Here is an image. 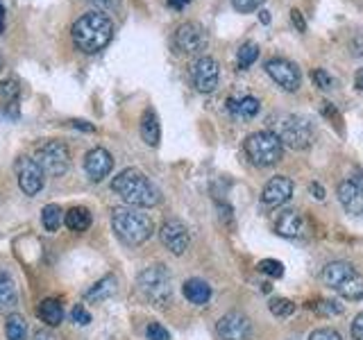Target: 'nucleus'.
Masks as SVG:
<instances>
[{
  "label": "nucleus",
  "instance_id": "2f4dec72",
  "mask_svg": "<svg viewBox=\"0 0 363 340\" xmlns=\"http://www.w3.org/2000/svg\"><path fill=\"white\" fill-rule=\"evenodd\" d=\"M263 3H266V0H232V5L236 7V12H241V14H252Z\"/></svg>",
  "mask_w": 363,
  "mask_h": 340
},
{
  "label": "nucleus",
  "instance_id": "6e6552de",
  "mask_svg": "<svg viewBox=\"0 0 363 340\" xmlns=\"http://www.w3.org/2000/svg\"><path fill=\"white\" fill-rule=\"evenodd\" d=\"M32 159L39 163V168L48 177H62V175L71 168V150L69 145L62 141L41 143Z\"/></svg>",
  "mask_w": 363,
  "mask_h": 340
},
{
  "label": "nucleus",
  "instance_id": "49530a36",
  "mask_svg": "<svg viewBox=\"0 0 363 340\" xmlns=\"http://www.w3.org/2000/svg\"><path fill=\"white\" fill-rule=\"evenodd\" d=\"M311 191L316 193V198H318V200H322V198H324V191L318 186V184H311Z\"/></svg>",
  "mask_w": 363,
  "mask_h": 340
},
{
  "label": "nucleus",
  "instance_id": "72a5a7b5",
  "mask_svg": "<svg viewBox=\"0 0 363 340\" xmlns=\"http://www.w3.org/2000/svg\"><path fill=\"white\" fill-rule=\"evenodd\" d=\"M93 7H98V12L102 14H114L121 9V0H87Z\"/></svg>",
  "mask_w": 363,
  "mask_h": 340
},
{
  "label": "nucleus",
  "instance_id": "dca6fc26",
  "mask_svg": "<svg viewBox=\"0 0 363 340\" xmlns=\"http://www.w3.org/2000/svg\"><path fill=\"white\" fill-rule=\"evenodd\" d=\"M291 198H293V182L289 177H284V175L273 177L261 191V202H263V207H268V209L282 207V204H286Z\"/></svg>",
  "mask_w": 363,
  "mask_h": 340
},
{
  "label": "nucleus",
  "instance_id": "39448f33",
  "mask_svg": "<svg viewBox=\"0 0 363 340\" xmlns=\"http://www.w3.org/2000/svg\"><path fill=\"white\" fill-rule=\"evenodd\" d=\"M322 281L345 299L363 297V277L345 261H334L322 270Z\"/></svg>",
  "mask_w": 363,
  "mask_h": 340
},
{
  "label": "nucleus",
  "instance_id": "c9c22d12",
  "mask_svg": "<svg viewBox=\"0 0 363 340\" xmlns=\"http://www.w3.org/2000/svg\"><path fill=\"white\" fill-rule=\"evenodd\" d=\"M146 336L148 340H170V334L159 322H150L146 329Z\"/></svg>",
  "mask_w": 363,
  "mask_h": 340
},
{
  "label": "nucleus",
  "instance_id": "1a4fd4ad",
  "mask_svg": "<svg viewBox=\"0 0 363 340\" xmlns=\"http://www.w3.org/2000/svg\"><path fill=\"white\" fill-rule=\"evenodd\" d=\"M209 43V36L205 32V27L200 23H193V21H186L177 27L175 32V46L179 53L184 55H200L207 48Z\"/></svg>",
  "mask_w": 363,
  "mask_h": 340
},
{
  "label": "nucleus",
  "instance_id": "9d476101",
  "mask_svg": "<svg viewBox=\"0 0 363 340\" xmlns=\"http://www.w3.org/2000/svg\"><path fill=\"white\" fill-rule=\"evenodd\" d=\"M16 177H18V186L25 193V196H36L43 189V170L39 168L32 157H18L14 163Z\"/></svg>",
  "mask_w": 363,
  "mask_h": 340
},
{
  "label": "nucleus",
  "instance_id": "b1692460",
  "mask_svg": "<svg viewBox=\"0 0 363 340\" xmlns=\"http://www.w3.org/2000/svg\"><path fill=\"white\" fill-rule=\"evenodd\" d=\"M229 111H232L234 116H238V118H243V121H250L254 118L256 114H259L261 109V104L256 98H252V95H245V98L241 100H229Z\"/></svg>",
  "mask_w": 363,
  "mask_h": 340
},
{
  "label": "nucleus",
  "instance_id": "7c9ffc66",
  "mask_svg": "<svg viewBox=\"0 0 363 340\" xmlns=\"http://www.w3.org/2000/svg\"><path fill=\"white\" fill-rule=\"evenodd\" d=\"M259 272H263V275H268V277L280 279L284 275V266L280 264V261H275V259H263L261 264H259Z\"/></svg>",
  "mask_w": 363,
  "mask_h": 340
},
{
  "label": "nucleus",
  "instance_id": "f704fd0d",
  "mask_svg": "<svg viewBox=\"0 0 363 340\" xmlns=\"http://www.w3.org/2000/svg\"><path fill=\"white\" fill-rule=\"evenodd\" d=\"M71 320H73L75 325L87 327L91 322V313H89L87 308H84V304H78V306H73V311H71Z\"/></svg>",
  "mask_w": 363,
  "mask_h": 340
},
{
  "label": "nucleus",
  "instance_id": "5701e85b",
  "mask_svg": "<svg viewBox=\"0 0 363 340\" xmlns=\"http://www.w3.org/2000/svg\"><path fill=\"white\" fill-rule=\"evenodd\" d=\"M36 315H39V320L46 322L48 327H57V325H62V320H64V308L57 299H43L39 308H36Z\"/></svg>",
  "mask_w": 363,
  "mask_h": 340
},
{
  "label": "nucleus",
  "instance_id": "79ce46f5",
  "mask_svg": "<svg viewBox=\"0 0 363 340\" xmlns=\"http://www.w3.org/2000/svg\"><path fill=\"white\" fill-rule=\"evenodd\" d=\"M189 3H191V0H168V5L175 7V9H184Z\"/></svg>",
  "mask_w": 363,
  "mask_h": 340
},
{
  "label": "nucleus",
  "instance_id": "ea45409f",
  "mask_svg": "<svg viewBox=\"0 0 363 340\" xmlns=\"http://www.w3.org/2000/svg\"><path fill=\"white\" fill-rule=\"evenodd\" d=\"M291 18H293L295 27H298L300 32H304V21H302V14H300V9H291Z\"/></svg>",
  "mask_w": 363,
  "mask_h": 340
},
{
  "label": "nucleus",
  "instance_id": "aec40b11",
  "mask_svg": "<svg viewBox=\"0 0 363 340\" xmlns=\"http://www.w3.org/2000/svg\"><path fill=\"white\" fill-rule=\"evenodd\" d=\"M141 139L146 141L150 148H155V145H159V139H161V128H159V116L157 111L152 109V107H148L146 111H143L141 116Z\"/></svg>",
  "mask_w": 363,
  "mask_h": 340
},
{
  "label": "nucleus",
  "instance_id": "ddd939ff",
  "mask_svg": "<svg viewBox=\"0 0 363 340\" xmlns=\"http://www.w3.org/2000/svg\"><path fill=\"white\" fill-rule=\"evenodd\" d=\"M216 332L223 340H247L252 336V322L241 311H229L227 315L218 320Z\"/></svg>",
  "mask_w": 363,
  "mask_h": 340
},
{
  "label": "nucleus",
  "instance_id": "a19ab883",
  "mask_svg": "<svg viewBox=\"0 0 363 340\" xmlns=\"http://www.w3.org/2000/svg\"><path fill=\"white\" fill-rule=\"evenodd\" d=\"M71 125H73V128H78V130H84V132H95V128H93V125L91 123H87V121H71Z\"/></svg>",
  "mask_w": 363,
  "mask_h": 340
},
{
  "label": "nucleus",
  "instance_id": "f03ea898",
  "mask_svg": "<svg viewBox=\"0 0 363 340\" xmlns=\"http://www.w3.org/2000/svg\"><path fill=\"white\" fill-rule=\"evenodd\" d=\"M111 189L130 207H155L161 202V191L150 182V177L139 168H125L118 177H114Z\"/></svg>",
  "mask_w": 363,
  "mask_h": 340
},
{
  "label": "nucleus",
  "instance_id": "58836bf2",
  "mask_svg": "<svg viewBox=\"0 0 363 340\" xmlns=\"http://www.w3.org/2000/svg\"><path fill=\"white\" fill-rule=\"evenodd\" d=\"M352 336L355 340H363V315H357V320L352 322Z\"/></svg>",
  "mask_w": 363,
  "mask_h": 340
},
{
  "label": "nucleus",
  "instance_id": "4c0bfd02",
  "mask_svg": "<svg viewBox=\"0 0 363 340\" xmlns=\"http://www.w3.org/2000/svg\"><path fill=\"white\" fill-rule=\"evenodd\" d=\"M313 80H316V84L320 86V89H324V91L331 89V84H334L331 77L324 73V71H320V68H318V71H313Z\"/></svg>",
  "mask_w": 363,
  "mask_h": 340
},
{
  "label": "nucleus",
  "instance_id": "412c9836",
  "mask_svg": "<svg viewBox=\"0 0 363 340\" xmlns=\"http://www.w3.org/2000/svg\"><path fill=\"white\" fill-rule=\"evenodd\" d=\"M182 293H184L189 302L203 306L209 302V297H212V288H209V284L203 279H189L186 284L182 286Z\"/></svg>",
  "mask_w": 363,
  "mask_h": 340
},
{
  "label": "nucleus",
  "instance_id": "c03bdc74",
  "mask_svg": "<svg viewBox=\"0 0 363 340\" xmlns=\"http://www.w3.org/2000/svg\"><path fill=\"white\" fill-rule=\"evenodd\" d=\"M355 82H357V89L363 93V68H359V73H357V80H355Z\"/></svg>",
  "mask_w": 363,
  "mask_h": 340
},
{
  "label": "nucleus",
  "instance_id": "f8f14e48",
  "mask_svg": "<svg viewBox=\"0 0 363 340\" xmlns=\"http://www.w3.org/2000/svg\"><path fill=\"white\" fill-rule=\"evenodd\" d=\"M266 73H268L284 91H298L300 89V82H302L300 68L289 60H282V57L268 60L266 62Z\"/></svg>",
  "mask_w": 363,
  "mask_h": 340
},
{
  "label": "nucleus",
  "instance_id": "20e7f679",
  "mask_svg": "<svg viewBox=\"0 0 363 340\" xmlns=\"http://www.w3.org/2000/svg\"><path fill=\"white\" fill-rule=\"evenodd\" d=\"M139 293L155 306H166L173 297V279L166 266H152L146 268L137 279Z\"/></svg>",
  "mask_w": 363,
  "mask_h": 340
},
{
  "label": "nucleus",
  "instance_id": "de8ad7c7",
  "mask_svg": "<svg viewBox=\"0 0 363 340\" xmlns=\"http://www.w3.org/2000/svg\"><path fill=\"white\" fill-rule=\"evenodd\" d=\"M34 340H48V336H46L43 332H39V334H36V336H34Z\"/></svg>",
  "mask_w": 363,
  "mask_h": 340
},
{
  "label": "nucleus",
  "instance_id": "4468645a",
  "mask_svg": "<svg viewBox=\"0 0 363 340\" xmlns=\"http://www.w3.org/2000/svg\"><path fill=\"white\" fill-rule=\"evenodd\" d=\"M159 238H161V243H164V247L177 257L184 254V252L189 250V243H191L186 225L182 220H175V218H168L164 225L159 227Z\"/></svg>",
  "mask_w": 363,
  "mask_h": 340
},
{
  "label": "nucleus",
  "instance_id": "f3484780",
  "mask_svg": "<svg viewBox=\"0 0 363 340\" xmlns=\"http://www.w3.org/2000/svg\"><path fill=\"white\" fill-rule=\"evenodd\" d=\"M114 170V157L104 148H93L84 157V172L91 182H102Z\"/></svg>",
  "mask_w": 363,
  "mask_h": 340
},
{
  "label": "nucleus",
  "instance_id": "c85d7f7f",
  "mask_svg": "<svg viewBox=\"0 0 363 340\" xmlns=\"http://www.w3.org/2000/svg\"><path fill=\"white\" fill-rule=\"evenodd\" d=\"M18 93H21V84H18V80H14V77L0 82V102L3 104H16Z\"/></svg>",
  "mask_w": 363,
  "mask_h": 340
},
{
  "label": "nucleus",
  "instance_id": "6ab92c4d",
  "mask_svg": "<svg viewBox=\"0 0 363 340\" xmlns=\"http://www.w3.org/2000/svg\"><path fill=\"white\" fill-rule=\"evenodd\" d=\"M275 231L284 238H304L307 234V222L298 211H284L275 222Z\"/></svg>",
  "mask_w": 363,
  "mask_h": 340
},
{
  "label": "nucleus",
  "instance_id": "a18cd8bd",
  "mask_svg": "<svg viewBox=\"0 0 363 340\" xmlns=\"http://www.w3.org/2000/svg\"><path fill=\"white\" fill-rule=\"evenodd\" d=\"M259 21L268 25V23H270V12H266V9H261V12H259Z\"/></svg>",
  "mask_w": 363,
  "mask_h": 340
},
{
  "label": "nucleus",
  "instance_id": "4be33fe9",
  "mask_svg": "<svg viewBox=\"0 0 363 340\" xmlns=\"http://www.w3.org/2000/svg\"><path fill=\"white\" fill-rule=\"evenodd\" d=\"M114 293H116V277L107 275V277H102L100 281H95L87 293H84V299H87V302H102V299L111 297Z\"/></svg>",
  "mask_w": 363,
  "mask_h": 340
},
{
  "label": "nucleus",
  "instance_id": "c756f323",
  "mask_svg": "<svg viewBox=\"0 0 363 340\" xmlns=\"http://www.w3.org/2000/svg\"><path fill=\"white\" fill-rule=\"evenodd\" d=\"M268 308H270V313L277 315V318H289L295 311V304L286 297H275V299H270Z\"/></svg>",
  "mask_w": 363,
  "mask_h": 340
},
{
  "label": "nucleus",
  "instance_id": "a211bd4d",
  "mask_svg": "<svg viewBox=\"0 0 363 340\" xmlns=\"http://www.w3.org/2000/svg\"><path fill=\"white\" fill-rule=\"evenodd\" d=\"M18 304V286L14 275L7 268H0V313H14Z\"/></svg>",
  "mask_w": 363,
  "mask_h": 340
},
{
  "label": "nucleus",
  "instance_id": "f257e3e1",
  "mask_svg": "<svg viewBox=\"0 0 363 340\" xmlns=\"http://www.w3.org/2000/svg\"><path fill=\"white\" fill-rule=\"evenodd\" d=\"M73 43L80 53L84 55H95L100 53L102 48H107V43L114 36V23L107 14L102 12H89L80 16L78 21L73 23Z\"/></svg>",
  "mask_w": 363,
  "mask_h": 340
},
{
  "label": "nucleus",
  "instance_id": "7ed1b4c3",
  "mask_svg": "<svg viewBox=\"0 0 363 340\" xmlns=\"http://www.w3.org/2000/svg\"><path fill=\"white\" fill-rule=\"evenodd\" d=\"M111 225L116 236L125 243V245L135 247L146 243L152 231H155V225H152V218L148 213H143L137 207H121L114 211V218H111Z\"/></svg>",
  "mask_w": 363,
  "mask_h": 340
},
{
  "label": "nucleus",
  "instance_id": "473e14b6",
  "mask_svg": "<svg viewBox=\"0 0 363 340\" xmlns=\"http://www.w3.org/2000/svg\"><path fill=\"white\" fill-rule=\"evenodd\" d=\"M311 308L316 311L320 315H336L343 313V306L338 302H318V304H311Z\"/></svg>",
  "mask_w": 363,
  "mask_h": 340
},
{
  "label": "nucleus",
  "instance_id": "37998d69",
  "mask_svg": "<svg viewBox=\"0 0 363 340\" xmlns=\"http://www.w3.org/2000/svg\"><path fill=\"white\" fill-rule=\"evenodd\" d=\"M5 32V5L3 0H0V34Z\"/></svg>",
  "mask_w": 363,
  "mask_h": 340
},
{
  "label": "nucleus",
  "instance_id": "393cba45",
  "mask_svg": "<svg viewBox=\"0 0 363 340\" xmlns=\"http://www.w3.org/2000/svg\"><path fill=\"white\" fill-rule=\"evenodd\" d=\"M64 222L71 231H87L91 227V213L84 207H73L66 211Z\"/></svg>",
  "mask_w": 363,
  "mask_h": 340
},
{
  "label": "nucleus",
  "instance_id": "0eeeda50",
  "mask_svg": "<svg viewBox=\"0 0 363 340\" xmlns=\"http://www.w3.org/2000/svg\"><path fill=\"white\" fill-rule=\"evenodd\" d=\"M275 134L280 136L282 145H289L293 150H304L316 141V128H313V123L298 114L282 116Z\"/></svg>",
  "mask_w": 363,
  "mask_h": 340
},
{
  "label": "nucleus",
  "instance_id": "9b49d317",
  "mask_svg": "<svg viewBox=\"0 0 363 340\" xmlns=\"http://www.w3.org/2000/svg\"><path fill=\"white\" fill-rule=\"evenodd\" d=\"M191 77L200 93H212L216 91L218 80H221V66L214 57H198L193 68H191Z\"/></svg>",
  "mask_w": 363,
  "mask_h": 340
},
{
  "label": "nucleus",
  "instance_id": "e433bc0d",
  "mask_svg": "<svg viewBox=\"0 0 363 340\" xmlns=\"http://www.w3.org/2000/svg\"><path fill=\"white\" fill-rule=\"evenodd\" d=\"M309 340H341V334L338 332H334V329H316Z\"/></svg>",
  "mask_w": 363,
  "mask_h": 340
},
{
  "label": "nucleus",
  "instance_id": "a878e982",
  "mask_svg": "<svg viewBox=\"0 0 363 340\" xmlns=\"http://www.w3.org/2000/svg\"><path fill=\"white\" fill-rule=\"evenodd\" d=\"M5 336H7V340H25L27 338V325H25L23 315H18V313L7 315Z\"/></svg>",
  "mask_w": 363,
  "mask_h": 340
},
{
  "label": "nucleus",
  "instance_id": "2eb2a0df",
  "mask_svg": "<svg viewBox=\"0 0 363 340\" xmlns=\"http://www.w3.org/2000/svg\"><path fill=\"white\" fill-rule=\"evenodd\" d=\"M338 200L352 216H363V175H352L338 184Z\"/></svg>",
  "mask_w": 363,
  "mask_h": 340
},
{
  "label": "nucleus",
  "instance_id": "cd10ccee",
  "mask_svg": "<svg viewBox=\"0 0 363 340\" xmlns=\"http://www.w3.org/2000/svg\"><path fill=\"white\" fill-rule=\"evenodd\" d=\"M256 57H259V46L252 43V41H247L243 43L241 48H238V53H236V60H238V68H250L254 62H256Z\"/></svg>",
  "mask_w": 363,
  "mask_h": 340
},
{
  "label": "nucleus",
  "instance_id": "bb28decb",
  "mask_svg": "<svg viewBox=\"0 0 363 340\" xmlns=\"http://www.w3.org/2000/svg\"><path fill=\"white\" fill-rule=\"evenodd\" d=\"M41 222H43V227L48 231H57L62 227V222H64V211L60 204H48V207H43L41 211Z\"/></svg>",
  "mask_w": 363,
  "mask_h": 340
},
{
  "label": "nucleus",
  "instance_id": "423d86ee",
  "mask_svg": "<svg viewBox=\"0 0 363 340\" xmlns=\"http://www.w3.org/2000/svg\"><path fill=\"white\" fill-rule=\"evenodd\" d=\"M245 152L254 166L266 168V166H275V163L282 159L284 145L275 132L263 130V132H254V134L247 136Z\"/></svg>",
  "mask_w": 363,
  "mask_h": 340
},
{
  "label": "nucleus",
  "instance_id": "09e8293b",
  "mask_svg": "<svg viewBox=\"0 0 363 340\" xmlns=\"http://www.w3.org/2000/svg\"><path fill=\"white\" fill-rule=\"evenodd\" d=\"M0 71H3V55H0Z\"/></svg>",
  "mask_w": 363,
  "mask_h": 340
}]
</instances>
